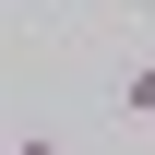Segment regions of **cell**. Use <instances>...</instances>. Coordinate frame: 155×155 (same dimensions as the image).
<instances>
[{
    "label": "cell",
    "mask_w": 155,
    "mask_h": 155,
    "mask_svg": "<svg viewBox=\"0 0 155 155\" xmlns=\"http://www.w3.org/2000/svg\"><path fill=\"white\" fill-rule=\"evenodd\" d=\"M119 119H131V131H155V60H131V72H119Z\"/></svg>",
    "instance_id": "cell-1"
},
{
    "label": "cell",
    "mask_w": 155,
    "mask_h": 155,
    "mask_svg": "<svg viewBox=\"0 0 155 155\" xmlns=\"http://www.w3.org/2000/svg\"><path fill=\"white\" fill-rule=\"evenodd\" d=\"M0 155H72V143H60V131H12Z\"/></svg>",
    "instance_id": "cell-2"
}]
</instances>
